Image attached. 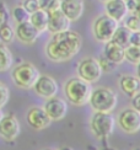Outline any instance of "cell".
Instances as JSON below:
<instances>
[{
    "label": "cell",
    "mask_w": 140,
    "mask_h": 150,
    "mask_svg": "<svg viewBox=\"0 0 140 150\" xmlns=\"http://www.w3.org/2000/svg\"><path fill=\"white\" fill-rule=\"evenodd\" d=\"M82 45L81 37L74 31H63L53 33V37L48 42L46 53L50 60L66 62L79 53Z\"/></svg>",
    "instance_id": "1"
},
{
    "label": "cell",
    "mask_w": 140,
    "mask_h": 150,
    "mask_svg": "<svg viewBox=\"0 0 140 150\" xmlns=\"http://www.w3.org/2000/svg\"><path fill=\"white\" fill-rule=\"evenodd\" d=\"M68 100L75 106H84L88 102L91 95V86L81 78H71L64 87Z\"/></svg>",
    "instance_id": "2"
},
{
    "label": "cell",
    "mask_w": 140,
    "mask_h": 150,
    "mask_svg": "<svg viewBox=\"0 0 140 150\" xmlns=\"http://www.w3.org/2000/svg\"><path fill=\"white\" fill-rule=\"evenodd\" d=\"M88 102L96 112H111L117 105V95L108 87H98L91 91Z\"/></svg>",
    "instance_id": "3"
},
{
    "label": "cell",
    "mask_w": 140,
    "mask_h": 150,
    "mask_svg": "<svg viewBox=\"0 0 140 150\" xmlns=\"http://www.w3.org/2000/svg\"><path fill=\"white\" fill-rule=\"evenodd\" d=\"M40 75V71L32 63H22L15 67L11 73L15 85L21 89H32Z\"/></svg>",
    "instance_id": "4"
},
{
    "label": "cell",
    "mask_w": 140,
    "mask_h": 150,
    "mask_svg": "<svg viewBox=\"0 0 140 150\" xmlns=\"http://www.w3.org/2000/svg\"><path fill=\"white\" fill-rule=\"evenodd\" d=\"M114 118L110 112H96L91 118V129L97 138H107L114 130Z\"/></svg>",
    "instance_id": "5"
},
{
    "label": "cell",
    "mask_w": 140,
    "mask_h": 150,
    "mask_svg": "<svg viewBox=\"0 0 140 150\" xmlns=\"http://www.w3.org/2000/svg\"><path fill=\"white\" fill-rule=\"evenodd\" d=\"M117 27L118 22L106 14L96 18V21L93 23V35L97 41L106 43L112 40V36Z\"/></svg>",
    "instance_id": "6"
},
{
    "label": "cell",
    "mask_w": 140,
    "mask_h": 150,
    "mask_svg": "<svg viewBox=\"0 0 140 150\" xmlns=\"http://www.w3.org/2000/svg\"><path fill=\"white\" fill-rule=\"evenodd\" d=\"M78 74H79V78L87 81L88 84H91L100 80L101 75H102V70H101V67L98 64L97 59L86 58L80 62V64L78 67Z\"/></svg>",
    "instance_id": "7"
},
{
    "label": "cell",
    "mask_w": 140,
    "mask_h": 150,
    "mask_svg": "<svg viewBox=\"0 0 140 150\" xmlns=\"http://www.w3.org/2000/svg\"><path fill=\"white\" fill-rule=\"evenodd\" d=\"M119 127L127 133H136L140 130V112L134 108H127L119 113Z\"/></svg>",
    "instance_id": "8"
},
{
    "label": "cell",
    "mask_w": 140,
    "mask_h": 150,
    "mask_svg": "<svg viewBox=\"0 0 140 150\" xmlns=\"http://www.w3.org/2000/svg\"><path fill=\"white\" fill-rule=\"evenodd\" d=\"M20 123L15 116H3L0 120V137L3 139L12 142L20 135Z\"/></svg>",
    "instance_id": "9"
},
{
    "label": "cell",
    "mask_w": 140,
    "mask_h": 150,
    "mask_svg": "<svg viewBox=\"0 0 140 150\" xmlns=\"http://www.w3.org/2000/svg\"><path fill=\"white\" fill-rule=\"evenodd\" d=\"M33 89L38 96L48 100L57 95V92H58V84L49 75H40V78L37 79L36 84L33 85Z\"/></svg>",
    "instance_id": "10"
},
{
    "label": "cell",
    "mask_w": 140,
    "mask_h": 150,
    "mask_svg": "<svg viewBox=\"0 0 140 150\" xmlns=\"http://www.w3.org/2000/svg\"><path fill=\"white\" fill-rule=\"evenodd\" d=\"M44 111L52 121H60L66 116L68 105L64 100L59 97H50L44 105Z\"/></svg>",
    "instance_id": "11"
},
{
    "label": "cell",
    "mask_w": 140,
    "mask_h": 150,
    "mask_svg": "<svg viewBox=\"0 0 140 150\" xmlns=\"http://www.w3.org/2000/svg\"><path fill=\"white\" fill-rule=\"evenodd\" d=\"M70 27V20L63 14L60 9H57L48 12V25L47 31L52 33H58L66 31Z\"/></svg>",
    "instance_id": "12"
},
{
    "label": "cell",
    "mask_w": 140,
    "mask_h": 150,
    "mask_svg": "<svg viewBox=\"0 0 140 150\" xmlns=\"http://www.w3.org/2000/svg\"><path fill=\"white\" fill-rule=\"evenodd\" d=\"M40 31H38L30 21H25L21 23H17L15 30V36L17 37L18 41H21L25 45H32L35 43L40 36Z\"/></svg>",
    "instance_id": "13"
},
{
    "label": "cell",
    "mask_w": 140,
    "mask_h": 150,
    "mask_svg": "<svg viewBox=\"0 0 140 150\" xmlns=\"http://www.w3.org/2000/svg\"><path fill=\"white\" fill-rule=\"evenodd\" d=\"M59 9L69 18L70 22L78 21L84 14L85 4L84 0H60Z\"/></svg>",
    "instance_id": "14"
},
{
    "label": "cell",
    "mask_w": 140,
    "mask_h": 150,
    "mask_svg": "<svg viewBox=\"0 0 140 150\" xmlns=\"http://www.w3.org/2000/svg\"><path fill=\"white\" fill-rule=\"evenodd\" d=\"M52 120L48 117L46 111L42 107H32L27 112V123L30 127H32L36 130H41L49 127Z\"/></svg>",
    "instance_id": "15"
},
{
    "label": "cell",
    "mask_w": 140,
    "mask_h": 150,
    "mask_svg": "<svg viewBox=\"0 0 140 150\" xmlns=\"http://www.w3.org/2000/svg\"><path fill=\"white\" fill-rule=\"evenodd\" d=\"M105 8H106V14L110 17H112L113 20H116L117 22L125 18L127 14H128L125 0H110V1L105 3Z\"/></svg>",
    "instance_id": "16"
},
{
    "label": "cell",
    "mask_w": 140,
    "mask_h": 150,
    "mask_svg": "<svg viewBox=\"0 0 140 150\" xmlns=\"http://www.w3.org/2000/svg\"><path fill=\"white\" fill-rule=\"evenodd\" d=\"M103 55L114 64H120V63H123V60H125L124 48L117 45V43H114L113 41L106 42Z\"/></svg>",
    "instance_id": "17"
},
{
    "label": "cell",
    "mask_w": 140,
    "mask_h": 150,
    "mask_svg": "<svg viewBox=\"0 0 140 150\" xmlns=\"http://www.w3.org/2000/svg\"><path fill=\"white\" fill-rule=\"evenodd\" d=\"M119 87L124 93L133 97L140 91V80L133 75H124L119 79Z\"/></svg>",
    "instance_id": "18"
},
{
    "label": "cell",
    "mask_w": 140,
    "mask_h": 150,
    "mask_svg": "<svg viewBox=\"0 0 140 150\" xmlns=\"http://www.w3.org/2000/svg\"><path fill=\"white\" fill-rule=\"evenodd\" d=\"M28 21L33 25V26L40 31V32H43V31H47V25H48V12L44 11L42 9L37 10L32 14H30V18Z\"/></svg>",
    "instance_id": "19"
},
{
    "label": "cell",
    "mask_w": 140,
    "mask_h": 150,
    "mask_svg": "<svg viewBox=\"0 0 140 150\" xmlns=\"http://www.w3.org/2000/svg\"><path fill=\"white\" fill-rule=\"evenodd\" d=\"M130 35H132V31L128 30L125 26H118L117 30L114 31L111 41L119 45L120 47L125 48L130 45Z\"/></svg>",
    "instance_id": "20"
},
{
    "label": "cell",
    "mask_w": 140,
    "mask_h": 150,
    "mask_svg": "<svg viewBox=\"0 0 140 150\" xmlns=\"http://www.w3.org/2000/svg\"><path fill=\"white\" fill-rule=\"evenodd\" d=\"M12 54L4 43H0V71H6L12 67Z\"/></svg>",
    "instance_id": "21"
},
{
    "label": "cell",
    "mask_w": 140,
    "mask_h": 150,
    "mask_svg": "<svg viewBox=\"0 0 140 150\" xmlns=\"http://www.w3.org/2000/svg\"><path fill=\"white\" fill-rule=\"evenodd\" d=\"M15 38V30L8 22H4L0 25V42H3L4 45L11 43Z\"/></svg>",
    "instance_id": "22"
},
{
    "label": "cell",
    "mask_w": 140,
    "mask_h": 150,
    "mask_svg": "<svg viewBox=\"0 0 140 150\" xmlns=\"http://www.w3.org/2000/svg\"><path fill=\"white\" fill-rule=\"evenodd\" d=\"M124 57L129 63L138 65L140 63V47L132 46V45L125 47L124 48Z\"/></svg>",
    "instance_id": "23"
},
{
    "label": "cell",
    "mask_w": 140,
    "mask_h": 150,
    "mask_svg": "<svg viewBox=\"0 0 140 150\" xmlns=\"http://www.w3.org/2000/svg\"><path fill=\"white\" fill-rule=\"evenodd\" d=\"M11 14H12V17H14V20H15L17 23L28 21V18H30V12H28L26 9H25L22 5L15 6V8L12 9Z\"/></svg>",
    "instance_id": "24"
},
{
    "label": "cell",
    "mask_w": 140,
    "mask_h": 150,
    "mask_svg": "<svg viewBox=\"0 0 140 150\" xmlns=\"http://www.w3.org/2000/svg\"><path fill=\"white\" fill-rule=\"evenodd\" d=\"M38 3H40V9L47 12L60 8V0H38Z\"/></svg>",
    "instance_id": "25"
},
{
    "label": "cell",
    "mask_w": 140,
    "mask_h": 150,
    "mask_svg": "<svg viewBox=\"0 0 140 150\" xmlns=\"http://www.w3.org/2000/svg\"><path fill=\"white\" fill-rule=\"evenodd\" d=\"M125 27L130 30L132 32H136L140 31V20L138 18V16L135 14H133L132 16H129L125 21Z\"/></svg>",
    "instance_id": "26"
},
{
    "label": "cell",
    "mask_w": 140,
    "mask_h": 150,
    "mask_svg": "<svg viewBox=\"0 0 140 150\" xmlns=\"http://www.w3.org/2000/svg\"><path fill=\"white\" fill-rule=\"evenodd\" d=\"M9 97H10V91L8 89V86L0 81V108H3L8 103Z\"/></svg>",
    "instance_id": "27"
},
{
    "label": "cell",
    "mask_w": 140,
    "mask_h": 150,
    "mask_svg": "<svg viewBox=\"0 0 140 150\" xmlns=\"http://www.w3.org/2000/svg\"><path fill=\"white\" fill-rule=\"evenodd\" d=\"M97 62H98V64H100V67H101V70L106 71V73L112 71V70L114 69V67H116V64L112 63L111 60H108L103 54L100 57V59H97Z\"/></svg>",
    "instance_id": "28"
},
{
    "label": "cell",
    "mask_w": 140,
    "mask_h": 150,
    "mask_svg": "<svg viewBox=\"0 0 140 150\" xmlns=\"http://www.w3.org/2000/svg\"><path fill=\"white\" fill-rule=\"evenodd\" d=\"M21 5L30 12V14L40 10V3H38V0H23V3Z\"/></svg>",
    "instance_id": "29"
},
{
    "label": "cell",
    "mask_w": 140,
    "mask_h": 150,
    "mask_svg": "<svg viewBox=\"0 0 140 150\" xmlns=\"http://www.w3.org/2000/svg\"><path fill=\"white\" fill-rule=\"evenodd\" d=\"M9 20V9L4 1H0V25L8 22Z\"/></svg>",
    "instance_id": "30"
},
{
    "label": "cell",
    "mask_w": 140,
    "mask_h": 150,
    "mask_svg": "<svg viewBox=\"0 0 140 150\" xmlns=\"http://www.w3.org/2000/svg\"><path fill=\"white\" fill-rule=\"evenodd\" d=\"M130 45L140 47V31L132 32V35H130Z\"/></svg>",
    "instance_id": "31"
},
{
    "label": "cell",
    "mask_w": 140,
    "mask_h": 150,
    "mask_svg": "<svg viewBox=\"0 0 140 150\" xmlns=\"http://www.w3.org/2000/svg\"><path fill=\"white\" fill-rule=\"evenodd\" d=\"M132 103H133V108L136 110L138 112H140V91L138 93H135L134 96L132 97Z\"/></svg>",
    "instance_id": "32"
},
{
    "label": "cell",
    "mask_w": 140,
    "mask_h": 150,
    "mask_svg": "<svg viewBox=\"0 0 140 150\" xmlns=\"http://www.w3.org/2000/svg\"><path fill=\"white\" fill-rule=\"evenodd\" d=\"M125 4H127V9H128V11L130 12H134L138 10V3L135 1V0H125Z\"/></svg>",
    "instance_id": "33"
},
{
    "label": "cell",
    "mask_w": 140,
    "mask_h": 150,
    "mask_svg": "<svg viewBox=\"0 0 140 150\" xmlns=\"http://www.w3.org/2000/svg\"><path fill=\"white\" fill-rule=\"evenodd\" d=\"M135 15L138 16V18H139V20H140V6H139V8H138V10L135 11Z\"/></svg>",
    "instance_id": "34"
},
{
    "label": "cell",
    "mask_w": 140,
    "mask_h": 150,
    "mask_svg": "<svg viewBox=\"0 0 140 150\" xmlns=\"http://www.w3.org/2000/svg\"><path fill=\"white\" fill-rule=\"evenodd\" d=\"M136 73H138V78H139V80H140V63L138 64V69H136Z\"/></svg>",
    "instance_id": "35"
},
{
    "label": "cell",
    "mask_w": 140,
    "mask_h": 150,
    "mask_svg": "<svg viewBox=\"0 0 140 150\" xmlns=\"http://www.w3.org/2000/svg\"><path fill=\"white\" fill-rule=\"evenodd\" d=\"M60 150H73V149H71V148H69V146H63Z\"/></svg>",
    "instance_id": "36"
},
{
    "label": "cell",
    "mask_w": 140,
    "mask_h": 150,
    "mask_svg": "<svg viewBox=\"0 0 140 150\" xmlns=\"http://www.w3.org/2000/svg\"><path fill=\"white\" fill-rule=\"evenodd\" d=\"M102 150H117V149H113V148H105Z\"/></svg>",
    "instance_id": "37"
},
{
    "label": "cell",
    "mask_w": 140,
    "mask_h": 150,
    "mask_svg": "<svg viewBox=\"0 0 140 150\" xmlns=\"http://www.w3.org/2000/svg\"><path fill=\"white\" fill-rule=\"evenodd\" d=\"M3 116H4V115H3V112H1V108H0V120L3 118Z\"/></svg>",
    "instance_id": "38"
},
{
    "label": "cell",
    "mask_w": 140,
    "mask_h": 150,
    "mask_svg": "<svg viewBox=\"0 0 140 150\" xmlns=\"http://www.w3.org/2000/svg\"><path fill=\"white\" fill-rule=\"evenodd\" d=\"M101 1H103V3H107V1H110V0H101Z\"/></svg>",
    "instance_id": "39"
},
{
    "label": "cell",
    "mask_w": 140,
    "mask_h": 150,
    "mask_svg": "<svg viewBox=\"0 0 140 150\" xmlns=\"http://www.w3.org/2000/svg\"><path fill=\"white\" fill-rule=\"evenodd\" d=\"M44 150H53V149H44Z\"/></svg>",
    "instance_id": "40"
},
{
    "label": "cell",
    "mask_w": 140,
    "mask_h": 150,
    "mask_svg": "<svg viewBox=\"0 0 140 150\" xmlns=\"http://www.w3.org/2000/svg\"><path fill=\"white\" fill-rule=\"evenodd\" d=\"M136 150H140V149H136Z\"/></svg>",
    "instance_id": "41"
}]
</instances>
